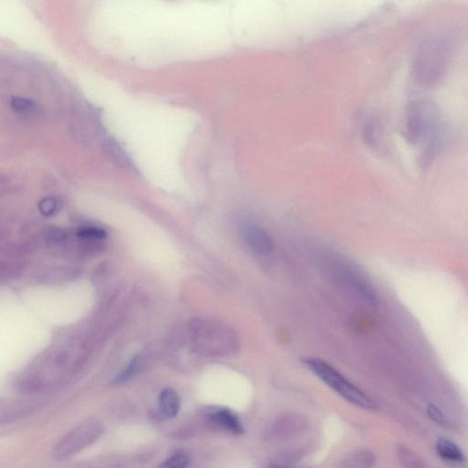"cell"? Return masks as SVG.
<instances>
[{
    "instance_id": "14",
    "label": "cell",
    "mask_w": 468,
    "mask_h": 468,
    "mask_svg": "<svg viewBox=\"0 0 468 468\" xmlns=\"http://www.w3.org/2000/svg\"><path fill=\"white\" fill-rule=\"evenodd\" d=\"M78 236L83 239L89 240H101L105 239L106 233L105 230L99 229L95 227H86L82 228L78 230Z\"/></svg>"
},
{
    "instance_id": "15",
    "label": "cell",
    "mask_w": 468,
    "mask_h": 468,
    "mask_svg": "<svg viewBox=\"0 0 468 468\" xmlns=\"http://www.w3.org/2000/svg\"><path fill=\"white\" fill-rule=\"evenodd\" d=\"M140 364L141 363H140V361L139 360V358H134V360L131 361L129 366H127V369L124 370L123 373L120 374L119 376L115 378L114 382L115 383H121V382H127V380L131 379V378L135 375L137 371L139 370Z\"/></svg>"
},
{
    "instance_id": "17",
    "label": "cell",
    "mask_w": 468,
    "mask_h": 468,
    "mask_svg": "<svg viewBox=\"0 0 468 468\" xmlns=\"http://www.w3.org/2000/svg\"><path fill=\"white\" fill-rule=\"evenodd\" d=\"M39 208L42 214L48 216V215L52 214L55 211L56 208H57V201L54 198L49 197V198L42 199L40 202Z\"/></svg>"
},
{
    "instance_id": "13",
    "label": "cell",
    "mask_w": 468,
    "mask_h": 468,
    "mask_svg": "<svg viewBox=\"0 0 468 468\" xmlns=\"http://www.w3.org/2000/svg\"><path fill=\"white\" fill-rule=\"evenodd\" d=\"M427 414H428L430 419L433 422L438 423V426L445 427V428L451 426V422L449 418L445 416V414L441 409L435 406V405L430 404L427 407Z\"/></svg>"
},
{
    "instance_id": "10",
    "label": "cell",
    "mask_w": 468,
    "mask_h": 468,
    "mask_svg": "<svg viewBox=\"0 0 468 468\" xmlns=\"http://www.w3.org/2000/svg\"><path fill=\"white\" fill-rule=\"evenodd\" d=\"M376 461V455L373 452L363 449L349 455L343 461L341 468H373Z\"/></svg>"
},
{
    "instance_id": "11",
    "label": "cell",
    "mask_w": 468,
    "mask_h": 468,
    "mask_svg": "<svg viewBox=\"0 0 468 468\" xmlns=\"http://www.w3.org/2000/svg\"><path fill=\"white\" fill-rule=\"evenodd\" d=\"M396 453L402 468H428L426 462L406 446L399 445Z\"/></svg>"
},
{
    "instance_id": "8",
    "label": "cell",
    "mask_w": 468,
    "mask_h": 468,
    "mask_svg": "<svg viewBox=\"0 0 468 468\" xmlns=\"http://www.w3.org/2000/svg\"><path fill=\"white\" fill-rule=\"evenodd\" d=\"M159 410L165 417L174 418L179 414L182 401L179 393L172 388H166L159 395Z\"/></svg>"
},
{
    "instance_id": "2",
    "label": "cell",
    "mask_w": 468,
    "mask_h": 468,
    "mask_svg": "<svg viewBox=\"0 0 468 468\" xmlns=\"http://www.w3.org/2000/svg\"><path fill=\"white\" fill-rule=\"evenodd\" d=\"M404 131L405 137L413 145L426 146L432 154L441 141L443 122L435 104L426 99L416 100L405 112Z\"/></svg>"
},
{
    "instance_id": "9",
    "label": "cell",
    "mask_w": 468,
    "mask_h": 468,
    "mask_svg": "<svg viewBox=\"0 0 468 468\" xmlns=\"http://www.w3.org/2000/svg\"><path fill=\"white\" fill-rule=\"evenodd\" d=\"M436 451L443 460L449 463L460 464L464 461V455L460 446L447 438H439L436 442Z\"/></svg>"
},
{
    "instance_id": "7",
    "label": "cell",
    "mask_w": 468,
    "mask_h": 468,
    "mask_svg": "<svg viewBox=\"0 0 468 468\" xmlns=\"http://www.w3.org/2000/svg\"><path fill=\"white\" fill-rule=\"evenodd\" d=\"M209 418L214 426L232 435H240L245 433V427L241 420L229 409L221 408L212 411Z\"/></svg>"
},
{
    "instance_id": "4",
    "label": "cell",
    "mask_w": 468,
    "mask_h": 468,
    "mask_svg": "<svg viewBox=\"0 0 468 468\" xmlns=\"http://www.w3.org/2000/svg\"><path fill=\"white\" fill-rule=\"evenodd\" d=\"M198 326L202 347L209 354L229 357L239 351V338L232 327L215 321L201 322Z\"/></svg>"
},
{
    "instance_id": "1",
    "label": "cell",
    "mask_w": 468,
    "mask_h": 468,
    "mask_svg": "<svg viewBox=\"0 0 468 468\" xmlns=\"http://www.w3.org/2000/svg\"><path fill=\"white\" fill-rule=\"evenodd\" d=\"M453 42L447 33L439 31L424 37L416 47L413 73L418 82L433 86L445 76L451 60Z\"/></svg>"
},
{
    "instance_id": "3",
    "label": "cell",
    "mask_w": 468,
    "mask_h": 468,
    "mask_svg": "<svg viewBox=\"0 0 468 468\" xmlns=\"http://www.w3.org/2000/svg\"><path fill=\"white\" fill-rule=\"evenodd\" d=\"M303 363L313 373L321 382L329 386L332 391L338 393L340 397L351 404L363 409H375V402L367 393L361 391L358 387L343 376L339 370L327 361L317 358H307Z\"/></svg>"
},
{
    "instance_id": "16",
    "label": "cell",
    "mask_w": 468,
    "mask_h": 468,
    "mask_svg": "<svg viewBox=\"0 0 468 468\" xmlns=\"http://www.w3.org/2000/svg\"><path fill=\"white\" fill-rule=\"evenodd\" d=\"M11 108L16 112H28L33 107V103L24 98H13L11 101Z\"/></svg>"
},
{
    "instance_id": "18",
    "label": "cell",
    "mask_w": 468,
    "mask_h": 468,
    "mask_svg": "<svg viewBox=\"0 0 468 468\" xmlns=\"http://www.w3.org/2000/svg\"><path fill=\"white\" fill-rule=\"evenodd\" d=\"M269 468H287V467L279 466V464H273V466H270Z\"/></svg>"
},
{
    "instance_id": "5",
    "label": "cell",
    "mask_w": 468,
    "mask_h": 468,
    "mask_svg": "<svg viewBox=\"0 0 468 468\" xmlns=\"http://www.w3.org/2000/svg\"><path fill=\"white\" fill-rule=\"evenodd\" d=\"M102 433L101 424L95 421L81 424L58 443L54 455L60 460L74 455L96 441Z\"/></svg>"
},
{
    "instance_id": "6",
    "label": "cell",
    "mask_w": 468,
    "mask_h": 468,
    "mask_svg": "<svg viewBox=\"0 0 468 468\" xmlns=\"http://www.w3.org/2000/svg\"><path fill=\"white\" fill-rule=\"evenodd\" d=\"M241 232L249 248L255 254L267 257L272 254L274 242L272 235L263 227L252 223H242Z\"/></svg>"
},
{
    "instance_id": "12",
    "label": "cell",
    "mask_w": 468,
    "mask_h": 468,
    "mask_svg": "<svg viewBox=\"0 0 468 468\" xmlns=\"http://www.w3.org/2000/svg\"><path fill=\"white\" fill-rule=\"evenodd\" d=\"M189 463V455L183 451H177L162 462L157 468H188Z\"/></svg>"
}]
</instances>
